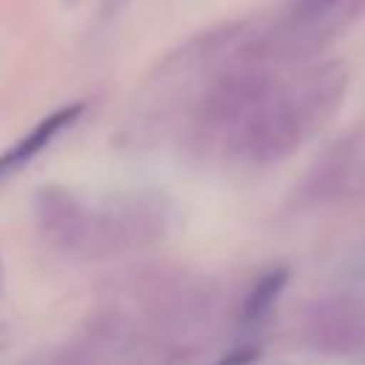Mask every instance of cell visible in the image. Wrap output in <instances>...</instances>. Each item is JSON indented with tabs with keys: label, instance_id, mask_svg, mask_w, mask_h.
<instances>
[{
	"label": "cell",
	"instance_id": "obj_1",
	"mask_svg": "<svg viewBox=\"0 0 365 365\" xmlns=\"http://www.w3.org/2000/svg\"><path fill=\"white\" fill-rule=\"evenodd\" d=\"M171 222L168 200L160 194H125L114 197L106 208H91L86 202L80 231L71 254L77 257H114L134 248L154 245L165 237Z\"/></svg>",
	"mask_w": 365,
	"mask_h": 365
},
{
	"label": "cell",
	"instance_id": "obj_2",
	"mask_svg": "<svg viewBox=\"0 0 365 365\" xmlns=\"http://www.w3.org/2000/svg\"><path fill=\"white\" fill-rule=\"evenodd\" d=\"M305 342L325 356H354L365 351V299L328 297L305 319Z\"/></svg>",
	"mask_w": 365,
	"mask_h": 365
},
{
	"label": "cell",
	"instance_id": "obj_3",
	"mask_svg": "<svg viewBox=\"0 0 365 365\" xmlns=\"http://www.w3.org/2000/svg\"><path fill=\"white\" fill-rule=\"evenodd\" d=\"M291 103L297 106L308 134L314 137L339 111L348 91V68L339 60H325L305 68L285 86Z\"/></svg>",
	"mask_w": 365,
	"mask_h": 365
},
{
	"label": "cell",
	"instance_id": "obj_4",
	"mask_svg": "<svg viewBox=\"0 0 365 365\" xmlns=\"http://www.w3.org/2000/svg\"><path fill=\"white\" fill-rule=\"evenodd\" d=\"M83 103H71V106H63V108H57V111H51L46 120H40L26 137H20L9 151H3L0 154V182L9 177V174H14L17 168H23L26 163H31L60 131H66L80 114H83Z\"/></svg>",
	"mask_w": 365,
	"mask_h": 365
},
{
	"label": "cell",
	"instance_id": "obj_5",
	"mask_svg": "<svg viewBox=\"0 0 365 365\" xmlns=\"http://www.w3.org/2000/svg\"><path fill=\"white\" fill-rule=\"evenodd\" d=\"M351 163H354V143L345 140V143H336L325 157H319V163L302 177L299 188H297V197L308 205V202H322L328 197H334L345 180H348V171H351Z\"/></svg>",
	"mask_w": 365,
	"mask_h": 365
},
{
	"label": "cell",
	"instance_id": "obj_6",
	"mask_svg": "<svg viewBox=\"0 0 365 365\" xmlns=\"http://www.w3.org/2000/svg\"><path fill=\"white\" fill-rule=\"evenodd\" d=\"M288 279H291V271H288V268H274V271L262 274V277L254 282V288L245 294V299H242V308H240L242 325L259 322V319L274 308V302H277V297L282 294V288L288 285Z\"/></svg>",
	"mask_w": 365,
	"mask_h": 365
},
{
	"label": "cell",
	"instance_id": "obj_7",
	"mask_svg": "<svg viewBox=\"0 0 365 365\" xmlns=\"http://www.w3.org/2000/svg\"><path fill=\"white\" fill-rule=\"evenodd\" d=\"M259 356V348H237L231 354H225L217 365H251Z\"/></svg>",
	"mask_w": 365,
	"mask_h": 365
}]
</instances>
